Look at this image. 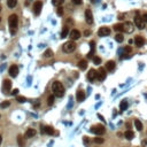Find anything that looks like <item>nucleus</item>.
I'll return each instance as SVG.
<instances>
[{
	"mask_svg": "<svg viewBox=\"0 0 147 147\" xmlns=\"http://www.w3.org/2000/svg\"><path fill=\"white\" fill-rule=\"evenodd\" d=\"M52 91H53V93L55 97L57 98H61L64 95V87L63 85H62V83H60V82H54L53 84H52Z\"/></svg>",
	"mask_w": 147,
	"mask_h": 147,
	"instance_id": "1",
	"label": "nucleus"
},
{
	"mask_svg": "<svg viewBox=\"0 0 147 147\" xmlns=\"http://www.w3.org/2000/svg\"><path fill=\"white\" fill-rule=\"evenodd\" d=\"M17 23H18V17H17V15H16V14H12V15L8 17V24H9L10 34H12V35L16 34Z\"/></svg>",
	"mask_w": 147,
	"mask_h": 147,
	"instance_id": "2",
	"label": "nucleus"
},
{
	"mask_svg": "<svg viewBox=\"0 0 147 147\" xmlns=\"http://www.w3.org/2000/svg\"><path fill=\"white\" fill-rule=\"evenodd\" d=\"M76 50V44L74 40H70V41H67V43L64 44L63 46H62V51L66 52V53H73L74 51Z\"/></svg>",
	"mask_w": 147,
	"mask_h": 147,
	"instance_id": "3",
	"label": "nucleus"
},
{
	"mask_svg": "<svg viewBox=\"0 0 147 147\" xmlns=\"http://www.w3.org/2000/svg\"><path fill=\"white\" fill-rule=\"evenodd\" d=\"M91 132L95 133L97 136H101V134H104L105 132H106V128H105L104 125H101V124L93 125V127L91 128Z\"/></svg>",
	"mask_w": 147,
	"mask_h": 147,
	"instance_id": "4",
	"label": "nucleus"
},
{
	"mask_svg": "<svg viewBox=\"0 0 147 147\" xmlns=\"http://www.w3.org/2000/svg\"><path fill=\"white\" fill-rule=\"evenodd\" d=\"M12 89V82L9 79H5L2 83V92L3 94H8V92Z\"/></svg>",
	"mask_w": 147,
	"mask_h": 147,
	"instance_id": "5",
	"label": "nucleus"
},
{
	"mask_svg": "<svg viewBox=\"0 0 147 147\" xmlns=\"http://www.w3.org/2000/svg\"><path fill=\"white\" fill-rule=\"evenodd\" d=\"M134 24H136L137 28L140 29V30H143L145 28V22H144V20H143V17H140L138 14H137V16L134 17Z\"/></svg>",
	"mask_w": 147,
	"mask_h": 147,
	"instance_id": "6",
	"label": "nucleus"
},
{
	"mask_svg": "<svg viewBox=\"0 0 147 147\" xmlns=\"http://www.w3.org/2000/svg\"><path fill=\"white\" fill-rule=\"evenodd\" d=\"M110 35V29L107 27H101L99 30H98V36L99 37H106Z\"/></svg>",
	"mask_w": 147,
	"mask_h": 147,
	"instance_id": "7",
	"label": "nucleus"
},
{
	"mask_svg": "<svg viewBox=\"0 0 147 147\" xmlns=\"http://www.w3.org/2000/svg\"><path fill=\"white\" fill-rule=\"evenodd\" d=\"M133 24L131 23V22H124L123 23V31L124 32H127V34H131L132 31H133Z\"/></svg>",
	"mask_w": 147,
	"mask_h": 147,
	"instance_id": "8",
	"label": "nucleus"
},
{
	"mask_svg": "<svg viewBox=\"0 0 147 147\" xmlns=\"http://www.w3.org/2000/svg\"><path fill=\"white\" fill-rule=\"evenodd\" d=\"M41 8H43V2L41 1H36L34 5V13L35 15H39L40 12H41Z\"/></svg>",
	"mask_w": 147,
	"mask_h": 147,
	"instance_id": "9",
	"label": "nucleus"
},
{
	"mask_svg": "<svg viewBox=\"0 0 147 147\" xmlns=\"http://www.w3.org/2000/svg\"><path fill=\"white\" fill-rule=\"evenodd\" d=\"M85 20H86L87 24H92V23H93V15H92L91 9H86V10H85Z\"/></svg>",
	"mask_w": 147,
	"mask_h": 147,
	"instance_id": "10",
	"label": "nucleus"
},
{
	"mask_svg": "<svg viewBox=\"0 0 147 147\" xmlns=\"http://www.w3.org/2000/svg\"><path fill=\"white\" fill-rule=\"evenodd\" d=\"M97 77H98V71H95L94 69H91V70L89 71V74H87V79L90 80V82L94 80Z\"/></svg>",
	"mask_w": 147,
	"mask_h": 147,
	"instance_id": "11",
	"label": "nucleus"
},
{
	"mask_svg": "<svg viewBox=\"0 0 147 147\" xmlns=\"http://www.w3.org/2000/svg\"><path fill=\"white\" fill-rule=\"evenodd\" d=\"M17 74H18V67H17L16 64H13V66H10L9 68V75L12 77H16Z\"/></svg>",
	"mask_w": 147,
	"mask_h": 147,
	"instance_id": "12",
	"label": "nucleus"
},
{
	"mask_svg": "<svg viewBox=\"0 0 147 147\" xmlns=\"http://www.w3.org/2000/svg\"><path fill=\"white\" fill-rule=\"evenodd\" d=\"M79 38H80V32L78 30H76V29H74V30L70 32V39L75 41V40L79 39Z\"/></svg>",
	"mask_w": 147,
	"mask_h": 147,
	"instance_id": "13",
	"label": "nucleus"
},
{
	"mask_svg": "<svg viewBox=\"0 0 147 147\" xmlns=\"http://www.w3.org/2000/svg\"><path fill=\"white\" fill-rule=\"evenodd\" d=\"M106 75H107V74H106V69H105V68H100V69H99V70H98V79L99 80H104L105 78H106Z\"/></svg>",
	"mask_w": 147,
	"mask_h": 147,
	"instance_id": "14",
	"label": "nucleus"
},
{
	"mask_svg": "<svg viewBox=\"0 0 147 147\" xmlns=\"http://www.w3.org/2000/svg\"><path fill=\"white\" fill-rule=\"evenodd\" d=\"M76 99L78 102L84 101V99H85V92H84L83 90H78L77 91V94H76Z\"/></svg>",
	"mask_w": 147,
	"mask_h": 147,
	"instance_id": "15",
	"label": "nucleus"
},
{
	"mask_svg": "<svg viewBox=\"0 0 147 147\" xmlns=\"http://www.w3.org/2000/svg\"><path fill=\"white\" fill-rule=\"evenodd\" d=\"M36 130H35V129H28L27 130V132H25V134H24V138H25V139H29V138H32V137H35V136H36Z\"/></svg>",
	"mask_w": 147,
	"mask_h": 147,
	"instance_id": "16",
	"label": "nucleus"
},
{
	"mask_svg": "<svg viewBox=\"0 0 147 147\" xmlns=\"http://www.w3.org/2000/svg\"><path fill=\"white\" fill-rule=\"evenodd\" d=\"M134 44H136V46L137 47H141L145 44V39L141 36H137L134 38Z\"/></svg>",
	"mask_w": 147,
	"mask_h": 147,
	"instance_id": "17",
	"label": "nucleus"
},
{
	"mask_svg": "<svg viewBox=\"0 0 147 147\" xmlns=\"http://www.w3.org/2000/svg\"><path fill=\"white\" fill-rule=\"evenodd\" d=\"M115 66H116L115 61H108L107 63H106V69L108 71H113L115 69Z\"/></svg>",
	"mask_w": 147,
	"mask_h": 147,
	"instance_id": "18",
	"label": "nucleus"
},
{
	"mask_svg": "<svg viewBox=\"0 0 147 147\" xmlns=\"http://www.w3.org/2000/svg\"><path fill=\"white\" fill-rule=\"evenodd\" d=\"M44 132L46 134H50V136H53L54 134V129L52 127H50V125H47V127L44 128Z\"/></svg>",
	"mask_w": 147,
	"mask_h": 147,
	"instance_id": "19",
	"label": "nucleus"
},
{
	"mask_svg": "<svg viewBox=\"0 0 147 147\" xmlns=\"http://www.w3.org/2000/svg\"><path fill=\"white\" fill-rule=\"evenodd\" d=\"M78 67H79L80 70H85L87 68V61L86 60H80L78 62Z\"/></svg>",
	"mask_w": 147,
	"mask_h": 147,
	"instance_id": "20",
	"label": "nucleus"
},
{
	"mask_svg": "<svg viewBox=\"0 0 147 147\" xmlns=\"http://www.w3.org/2000/svg\"><path fill=\"white\" fill-rule=\"evenodd\" d=\"M124 137L127 138L128 140H132V139H133V138H134V133H133V132H132V131L128 130L127 132L124 133Z\"/></svg>",
	"mask_w": 147,
	"mask_h": 147,
	"instance_id": "21",
	"label": "nucleus"
},
{
	"mask_svg": "<svg viewBox=\"0 0 147 147\" xmlns=\"http://www.w3.org/2000/svg\"><path fill=\"white\" fill-rule=\"evenodd\" d=\"M94 45H95V43H94V41H91V43H90L91 52L87 54V57H89V59H91V57L93 56V53H94Z\"/></svg>",
	"mask_w": 147,
	"mask_h": 147,
	"instance_id": "22",
	"label": "nucleus"
},
{
	"mask_svg": "<svg viewBox=\"0 0 147 147\" xmlns=\"http://www.w3.org/2000/svg\"><path fill=\"white\" fill-rule=\"evenodd\" d=\"M134 125H136V129H137L138 131L143 130V123H141L139 120H134Z\"/></svg>",
	"mask_w": 147,
	"mask_h": 147,
	"instance_id": "23",
	"label": "nucleus"
},
{
	"mask_svg": "<svg viewBox=\"0 0 147 147\" xmlns=\"http://www.w3.org/2000/svg\"><path fill=\"white\" fill-rule=\"evenodd\" d=\"M16 5H17V0H8L7 1V6L9 8H14Z\"/></svg>",
	"mask_w": 147,
	"mask_h": 147,
	"instance_id": "24",
	"label": "nucleus"
},
{
	"mask_svg": "<svg viewBox=\"0 0 147 147\" xmlns=\"http://www.w3.org/2000/svg\"><path fill=\"white\" fill-rule=\"evenodd\" d=\"M64 0H52V3H53L55 7H61L63 5Z\"/></svg>",
	"mask_w": 147,
	"mask_h": 147,
	"instance_id": "25",
	"label": "nucleus"
},
{
	"mask_svg": "<svg viewBox=\"0 0 147 147\" xmlns=\"http://www.w3.org/2000/svg\"><path fill=\"white\" fill-rule=\"evenodd\" d=\"M127 108H128V101L123 100L122 102H121V105H120V110H121V111H124Z\"/></svg>",
	"mask_w": 147,
	"mask_h": 147,
	"instance_id": "26",
	"label": "nucleus"
},
{
	"mask_svg": "<svg viewBox=\"0 0 147 147\" xmlns=\"http://www.w3.org/2000/svg\"><path fill=\"white\" fill-rule=\"evenodd\" d=\"M68 32H69V28L66 25V27L63 28V30H62V32H61V37L62 38H66V37L68 36Z\"/></svg>",
	"mask_w": 147,
	"mask_h": 147,
	"instance_id": "27",
	"label": "nucleus"
},
{
	"mask_svg": "<svg viewBox=\"0 0 147 147\" xmlns=\"http://www.w3.org/2000/svg\"><path fill=\"white\" fill-rule=\"evenodd\" d=\"M114 30L117 32H122L123 31V24H115L114 25Z\"/></svg>",
	"mask_w": 147,
	"mask_h": 147,
	"instance_id": "28",
	"label": "nucleus"
},
{
	"mask_svg": "<svg viewBox=\"0 0 147 147\" xmlns=\"http://www.w3.org/2000/svg\"><path fill=\"white\" fill-rule=\"evenodd\" d=\"M115 40H116L117 43H122V41L124 40L123 35H122V34H117L116 36H115Z\"/></svg>",
	"mask_w": 147,
	"mask_h": 147,
	"instance_id": "29",
	"label": "nucleus"
},
{
	"mask_svg": "<svg viewBox=\"0 0 147 147\" xmlns=\"http://www.w3.org/2000/svg\"><path fill=\"white\" fill-rule=\"evenodd\" d=\"M44 56H45V57H52V56H53V51L50 50V48L46 50V51H45V53H44Z\"/></svg>",
	"mask_w": 147,
	"mask_h": 147,
	"instance_id": "30",
	"label": "nucleus"
},
{
	"mask_svg": "<svg viewBox=\"0 0 147 147\" xmlns=\"http://www.w3.org/2000/svg\"><path fill=\"white\" fill-rule=\"evenodd\" d=\"M24 139L25 138H23L22 136H17V143L20 144L21 147H24Z\"/></svg>",
	"mask_w": 147,
	"mask_h": 147,
	"instance_id": "31",
	"label": "nucleus"
},
{
	"mask_svg": "<svg viewBox=\"0 0 147 147\" xmlns=\"http://www.w3.org/2000/svg\"><path fill=\"white\" fill-rule=\"evenodd\" d=\"M10 106V101H3L0 104V108H7Z\"/></svg>",
	"mask_w": 147,
	"mask_h": 147,
	"instance_id": "32",
	"label": "nucleus"
},
{
	"mask_svg": "<svg viewBox=\"0 0 147 147\" xmlns=\"http://www.w3.org/2000/svg\"><path fill=\"white\" fill-rule=\"evenodd\" d=\"M104 141H105V139L104 138H101V137H95L94 138V143H95V144H102Z\"/></svg>",
	"mask_w": 147,
	"mask_h": 147,
	"instance_id": "33",
	"label": "nucleus"
},
{
	"mask_svg": "<svg viewBox=\"0 0 147 147\" xmlns=\"http://www.w3.org/2000/svg\"><path fill=\"white\" fill-rule=\"evenodd\" d=\"M16 101L17 102H20V104H23V102H25L27 101V99L24 97H21V95H17V98H16Z\"/></svg>",
	"mask_w": 147,
	"mask_h": 147,
	"instance_id": "34",
	"label": "nucleus"
},
{
	"mask_svg": "<svg viewBox=\"0 0 147 147\" xmlns=\"http://www.w3.org/2000/svg\"><path fill=\"white\" fill-rule=\"evenodd\" d=\"M56 14L59 15V16H62V15H63V8H62V6H61V7H57Z\"/></svg>",
	"mask_w": 147,
	"mask_h": 147,
	"instance_id": "35",
	"label": "nucleus"
},
{
	"mask_svg": "<svg viewBox=\"0 0 147 147\" xmlns=\"http://www.w3.org/2000/svg\"><path fill=\"white\" fill-rule=\"evenodd\" d=\"M93 62L95 64H100L101 63V59L99 56H93Z\"/></svg>",
	"mask_w": 147,
	"mask_h": 147,
	"instance_id": "36",
	"label": "nucleus"
},
{
	"mask_svg": "<svg viewBox=\"0 0 147 147\" xmlns=\"http://www.w3.org/2000/svg\"><path fill=\"white\" fill-rule=\"evenodd\" d=\"M53 102H54V95H50L48 97V105H53Z\"/></svg>",
	"mask_w": 147,
	"mask_h": 147,
	"instance_id": "37",
	"label": "nucleus"
},
{
	"mask_svg": "<svg viewBox=\"0 0 147 147\" xmlns=\"http://www.w3.org/2000/svg\"><path fill=\"white\" fill-rule=\"evenodd\" d=\"M131 51H132V48H131L130 46H125V47H124V53H131Z\"/></svg>",
	"mask_w": 147,
	"mask_h": 147,
	"instance_id": "38",
	"label": "nucleus"
},
{
	"mask_svg": "<svg viewBox=\"0 0 147 147\" xmlns=\"http://www.w3.org/2000/svg\"><path fill=\"white\" fill-rule=\"evenodd\" d=\"M73 1V3H75V5H82V0H71Z\"/></svg>",
	"mask_w": 147,
	"mask_h": 147,
	"instance_id": "39",
	"label": "nucleus"
},
{
	"mask_svg": "<svg viewBox=\"0 0 147 147\" xmlns=\"http://www.w3.org/2000/svg\"><path fill=\"white\" fill-rule=\"evenodd\" d=\"M83 140H84V144L85 145H89V143H90V140H89L87 137H83Z\"/></svg>",
	"mask_w": 147,
	"mask_h": 147,
	"instance_id": "40",
	"label": "nucleus"
},
{
	"mask_svg": "<svg viewBox=\"0 0 147 147\" xmlns=\"http://www.w3.org/2000/svg\"><path fill=\"white\" fill-rule=\"evenodd\" d=\"M141 17H143V20H144L145 23H147V13H146V14H144V15H143Z\"/></svg>",
	"mask_w": 147,
	"mask_h": 147,
	"instance_id": "41",
	"label": "nucleus"
},
{
	"mask_svg": "<svg viewBox=\"0 0 147 147\" xmlns=\"http://www.w3.org/2000/svg\"><path fill=\"white\" fill-rule=\"evenodd\" d=\"M18 92H20V91H18V89H15V90H14L13 92H12V94H13V95H16V94L18 93Z\"/></svg>",
	"mask_w": 147,
	"mask_h": 147,
	"instance_id": "42",
	"label": "nucleus"
},
{
	"mask_svg": "<svg viewBox=\"0 0 147 147\" xmlns=\"http://www.w3.org/2000/svg\"><path fill=\"white\" fill-rule=\"evenodd\" d=\"M91 34V32H90V31H89V30H86V31H85V32H84V35H85V36H89V35H90Z\"/></svg>",
	"mask_w": 147,
	"mask_h": 147,
	"instance_id": "43",
	"label": "nucleus"
},
{
	"mask_svg": "<svg viewBox=\"0 0 147 147\" xmlns=\"http://www.w3.org/2000/svg\"><path fill=\"white\" fill-rule=\"evenodd\" d=\"M2 143V137H1V134H0V144Z\"/></svg>",
	"mask_w": 147,
	"mask_h": 147,
	"instance_id": "44",
	"label": "nucleus"
},
{
	"mask_svg": "<svg viewBox=\"0 0 147 147\" xmlns=\"http://www.w3.org/2000/svg\"><path fill=\"white\" fill-rule=\"evenodd\" d=\"M91 1H92V2H95V0H91Z\"/></svg>",
	"mask_w": 147,
	"mask_h": 147,
	"instance_id": "45",
	"label": "nucleus"
},
{
	"mask_svg": "<svg viewBox=\"0 0 147 147\" xmlns=\"http://www.w3.org/2000/svg\"><path fill=\"white\" fill-rule=\"evenodd\" d=\"M0 12H1V6H0Z\"/></svg>",
	"mask_w": 147,
	"mask_h": 147,
	"instance_id": "46",
	"label": "nucleus"
},
{
	"mask_svg": "<svg viewBox=\"0 0 147 147\" xmlns=\"http://www.w3.org/2000/svg\"><path fill=\"white\" fill-rule=\"evenodd\" d=\"M0 22H1V18H0Z\"/></svg>",
	"mask_w": 147,
	"mask_h": 147,
	"instance_id": "47",
	"label": "nucleus"
}]
</instances>
